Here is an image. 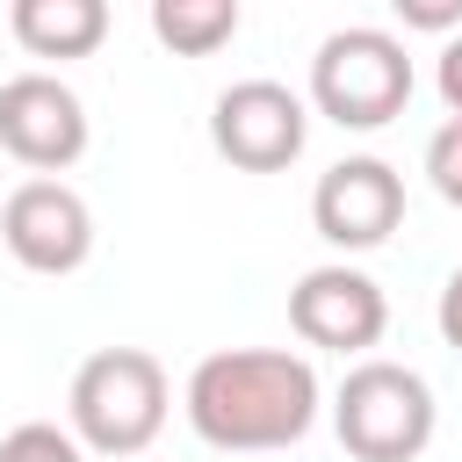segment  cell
I'll list each match as a JSON object with an SVG mask.
<instances>
[{"label": "cell", "instance_id": "obj_1", "mask_svg": "<svg viewBox=\"0 0 462 462\" xmlns=\"http://www.w3.org/2000/svg\"><path fill=\"white\" fill-rule=\"evenodd\" d=\"M318 368L289 346H217L188 368L180 411L224 455H274L318 426Z\"/></svg>", "mask_w": 462, "mask_h": 462}, {"label": "cell", "instance_id": "obj_2", "mask_svg": "<svg viewBox=\"0 0 462 462\" xmlns=\"http://www.w3.org/2000/svg\"><path fill=\"white\" fill-rule=\"evenodd\" d=\"M166 404H173V383L159 368V354L144 346H101L72 368V390H65V419H72V440L87 455H144L166 426Z\"/></svg>", "mask_w": 462, "mask_h": 462}, {"label": "cell", "instance_id": "obj_3", "mask_svg": "<svg viewBox=\"0 0 462 462\" xmlns=\"http://www.w3.org/2000/svg\"><path fill=\"white\" fill-rule=\"evenodd\" d=\"M411 87H419V72H411L404 36L368 29V22L332 29L318 43V58H310V108L325 123H339V130H383V123H397L404 101H411Z\"/></svg>", "mask_w": 462, "mask_h": 462}, {"label": "cell", "instance_id": "obj_4", "mask_svg": "<svg viewBox=\"0 0 462 462\" xmlns=\"http://www.w3.org/2000/svg\"><path fill=\"white\" fill-rule=\"evenodd\" d=\"M440 426L433 383L404 361H354L332 390V433L354 462H419Z\"/></svg>", "mask_w": 462, "mask_h": 462}, {"label": "cell", "instance_id": "obj_5", "mask_svg": "<svg viewBox=\"0 0 462 462\" xmlns=\"http://www.w3.org/2000/svg\"><path fill=\"white\" fill-rule=\"evenodd\" d=\"M303 137H310V101L289 94L282 79H238L209 108V144L238 173H282V166H296Z\"/></svg>", "mask_w": 462, "mask_h": 462}, {"label": "cell", "instance_id": "obj_6", "mask_svg": "<svg viewBox=\"0 0 462 462\" xmlns=\"http://www.w3.org/2000/svg\"><path fill=\"white\" fill-rule=\"evenodd\" d=\"M0 245L14 253V267L65 282V274H79L94 260V209H87L79 188L36 173L0 202Z\"/></svg>", "mask_w": 462, "mask_h": 462}, {"label": "cell", "instance_id": "obj_7", "mask_svg": "<svg viewBox=\"0 0 462 462\" xmlns=\"http://www.w3.org/2000/svg\"><path fill=\"white\" fill-rule=\"evenodd\" d=\"M87 101L58 72H14L0 79V152L22 159L29 173H65L87 159Z\"/></svg>", "mask_w": 462, "mask_h": 462}, {"label": "cell", "instance_id": "obj_8", "mask_svg": "<svg viewBox=\"0 0 462 462\" xmlns=\"http://www.w3.org/2000/svg\"><path fill=\"white\" fill-rule=\"evenodd\" d=\"M310 224L339 253H375L404 224V173L390 159H375V152L332 159L318 173V188H310Z\"/></svg>", "mask_w": 462, "mask_h": 462}, {"label": "cell", "instance_id": "obj_9", "mask_svg": "<svg viewBox=\"0 0 462 462\" xmlns=\"http://www.w3.org/2000/svg\"><path fill=\"white\" fill-rule=\"evenodd\" d=\"M289 325L303 346H325V354H368L383 332H390V296L375 274L346 267V260H325L310 267L296 289H289Z\"/></svg>", "mask_w": 462, "mask_h": 462}, {"label": "cell", "instance_id": "obj_10", "mask_svg": "<svg viewBox=\"0 0 462 462\" xmlns=\"http://www.w3.org/2000/svg\"><path fill=\"white\" fill-rule=\"evenodd\" d=\"M7 29L29 58H94L108 43V0H7Z\"/></svg>", "mask_w": 462, "mask_h": 462}, {"label": "cell", "instance_id": "obj_11", "mask_svg": "<svg viewBox=\"0 0 462 462\" xmlns=\"http://www.w3.org/2000/svg\"><path fill=\"white\" fill-rule=\"evenodd\" d=\"M152 36L173 58H217L238 36V0H152Z\"/></svg>", "mask_w": 462, "mask_h": 462}, {"label": "cell", "instance_id": "obj_12", "mask_svg": "<svg viewBox=\"0 0 462 462\" xmlns=\"http://www.w3.org/2000/svg\"><path fill=\"white\" fill-rule=\"evenodd\" d=\"M0 462H87V448L72 440V426H51V419H22L0 433Z\"/></svg>", "mask_w": 462, "mask_h": 462}, {"label": "cell", "instance_id": "obj_13", "mask_svg": "<svg viewBox=\"0 0 462 462\" xmlns=\"http://www.w3.org/2000/svg\"><path fill=\"white\" fill-rule=\"evenodd\" d=\"M426 180H433L440 202L462 209V116H448V123L426 137Z\"/></svg>", "mask_w": 462, "mask_h": 462}, {"label": "cell", "instance_id": "obj_14", "mask_svg": "<svg viewBox=\"0 0 462 462\" xmlns=\"http://www.w3.org/2000/svg\"><path fill=\"white\" fill-rule=\"evenodd\" d=\"M390 14L419 36H455L462 29V0H390Z\"/></svg>", "mask_w": 462, "mask_h": 462}, {"label": "cell", "instance_id": "obj_15", "mask_svg": "<svg viewBox=\"0 0 462 462\" xmlns=\"http://www.w3.org/2000/svg\"><path fill=\"white\" fill-rule=\"evenodd\" d=\"M433 87H440L448 116H462V36H448V51H440V65H433Z\"/></svg>", "mask_w": 462, "mask_h": 462}, {"label": "cell", "instance_id": "obj_16", "mask_svg": "<svg viewBox=\"0 0 462 462\" xmlns=\"http://www.w3.org/2000/svg\"><path fill=\"white\" fill-rule=\"evenodd\" d=\"M433 318H440V339H448V346H462V267L448 274V289H440Z\"/></svg>", "mask_w": 462, "mask_h": 462}]
</instances>
